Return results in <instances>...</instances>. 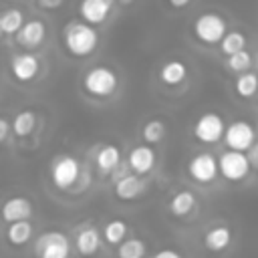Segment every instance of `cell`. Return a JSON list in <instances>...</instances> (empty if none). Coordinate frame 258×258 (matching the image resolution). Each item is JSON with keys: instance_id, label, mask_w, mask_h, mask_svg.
Listing matches in <instances>:
<instances>
[{"instance_id": "1", "label": "cell", "mask_w": 258, "mask_h": 258, "mask_svg": "<svg viewBox=\"0 0 258 258\" xmlns=\"http://www.w3.org/2000/svg\"><path fill=\"white\" fill-rule=\"evenodd\" d=\"M62 40L73 56H89L99 44V32L85 20H71L62 28Z\"/></svg>"}, {"instance_id": "2", "label": "cell", "mask_w": 258, "mask_h": 258, "mask_svg": "<svg viewBox=\"0 0 258 258\" xmlns=\"http://www.w3.org/2000/svg\"><path fill=\"white\" fill-rule=\"evenodd\" d=\"M117 85H119L117 73L105 64L91 67L83 77V89L91 97H109L117 91Z\"/></svg>"}, {"instance_id": "3", "label": "cell", "mask_w": 258, "mask_h": 258, "mask_svg": "<svg viewBox=\"0 0 258 258\" xmlns=\"http://www.w3.org/2000/svg\"><path fill=\"white\" fill-rule=\"evenodd\" d=\"M81 173H83V167H81L79 159L69 155V153H62V155L54 157L52 163H50V181L60 191L73 189L77 185Z\"/></svg>"}, {"instance_id": "4", "label": "cell", "mask_w": 258, "mask_h": 258, "mask_svg": "<svg viewBox=\"0 0 258 258\" xmlns=\"http://www.w3.org/2000/svg\"><path fill=\"white\" fill-rule=\"evenodd\" d=\"M36 258H69L71 256V240L60 230H46L34 242Z\"/></svg>"}, {"instance_id": "5", "label": "cell", "mask_w": 258, "mask_h": 258, "mask_svg": "<svg viewBox=\"0 0 258 258\" xmlns=\"http://www.w3.org/2000/svg\"><path fill=\"white\" fill-rule=\"evenodd\" d=\"M226 20L216 12H204L194 22V36L204 44H216L222 42L228 34Z\"/></svg>"}, {"instance_id": "6", "label": "cell", "mask_w": 258, "mask_h": 258, "mask_svg": "<svg viewBox=\"0 0 258 258\" xmlns=\"http://www.w3.org/2000/svg\"><path fill=\"white\" fill-rule=\"evenodd\" d=\"M224 141H226L228 149L248 153V151L252 149V145L256 143V131H254V127H252L248 121L236 119V121H232V123L226 127Z\"/></svg>"}, {"instance_id": "7", "label": "cell", "mask_w": 258, "mask_h": 258, "mask_svg": "<svg viewBox=\"0 0 258 258\" xmlns=\"http://www.w3.org/2000/svg\"><path fill=\"white\" fill-rule=\"evenodd\" d=\"M218 163H220V173L224 179L228 181H242L248 177L252 165H250V159L246 153L242 151H224L220 157H218Z\"/></svg>"}, {"instance_id": "8", "label": "cell", "mask_w": 258, "mask_h": 258, "mask_svg": "<svg viewBox=\"0 0 258 258\" xmlns=\"http://www.w3.org/2000/svg\"><path fill=\"white\" fill-rule=\"evenodd\" d=\"M187 173L198 183H212L220 173L218 157H214L210 151L196 153L187 163Z\"/></svg>"}, {"instance_id": "9", "label": "cell", "mask_w": 258, "mask_h": 258, "mask_svg": "<svg viewBox=\"0 0 258 258\" xmlns=\"http://www.w3.org/2000/svg\"><path fill=\"white\" fill-rule=\"evenodd\" d=\"M226 135V123L218 113H204L194 123V137L202 143H218Z\"/></svg>"}, {"instance_id": "10", "label": "cell", "mask_w": 258, "mask_h": 258, "mask_svg": "<svg viewBox=\"0 0 258 258\" xmlns=\"http://www.w3.org/2000/svg\"><path fill=\"white\" fill-rule=\"evenodd\" d=\"M101 238L103 234L93 226V224H83L77 232H75V250L79 256H95L101 248Z\"/></svg>"}, {"instance_id": "11", "label": "cell", "mask_w": 258, "mask_h": 258, "mask_svg": "<svg viewBox=\"0 0 258 258\" xmlns=\"http://www.w3.org/2000/svg\"><path fill=\"white\" fill-rule=\"evenodd\" d=\"M115 2L117 0H81V4H79L81 20H85L91 26L103 24L109 18Z\"/></svg>"}, {"instance_id": "12", "label": "cell", "mask_w": 258, "mask_h": 258, "mask_svg": "<svg viewBox=\"0 0 258 258\" xmlns=\"http://www.w3.org/2000/svg\"><path fill=\"white\" fill-rule=\"evenodd\" d=\"M145 189H147V181L137 173H125L119 179H115V196L123 202L141 198Z\"/></svg>"}, {"instance_id": "13", "label": "cell", "mask_w": 258, "mask_h": 258, "mask_svg": "<svg viewBox=\"0 0 258 258\" xmlns=\"http://www.w3.org/2000/svg\"><path fill=\"white\" fill-rule=\"evenodd\" d=\"M32 202L24 196H12L4 202L2 206V218L6 224H14V222H26L28 218H32Z\"/></svg>"}, {"instance_id": "14", "label": "cell", "mask_w": 258, "mask_h": 258, "mask_svg": "<svg viewBox=\"0 0 258 258\" xmlns=\"http://www.w3.org/2000/svg\"><path fill=\"white\" fill-rule=\"evenodd\" d=\"M10 71L18 81H32L40 71V60L32 52H16L10 58Z\"/></svg>"}, {"instance_id": "15", "label": "cell", "mask_w": 258, "mask_h": 258, "mask_svg": "<svg viewBox=\"0 0 258 258\" xmlns=\"http://www.w3.org/2000/svg\"><path fill=\"white\" fill-rule=\"evenodd\" d=\"M232 228L226 224H214L204 232V248L210 252H224L232 244Z\"/></svg>"}, {"instance_id": "16", "label": "cell", "mask_w": 258, "mask_h": 258, "mask_svg": "<svg viewBox=\"0 0 258 258\" xmlns=\"http://www.w3.org/2000/svg\"><path fill=\"white\" fill-rule=\"evenodd\" d=\"M155 161H157V155H155L153 147H149V145H137V147H133L129 151V159H127L131 171L137 173V175L149 173L155 167Z\"/></svg>"}, {"instance_id": "17", "label": "cell", "mask_w": 258, "mask_h": 258, "mask_svg": "<svg viewBox=\"0 0 258 258\" xmlns=\"http://www.w3.org/2000/svg\"><path fill=\"white\" fill-rule=\"evenodd\" d=\"M44 36H46V24L40 18H32V20H26L20 32L16 34V42L26 48H36L44 40Z\"/></svg>"}, {"instance_id": "18", "label": "cell", "mask_w": 258, "mask_h": 258, "mask_svg": "<svg viewBox=\"0 0 258 258\" xmlns=\"http://www.w3.org/2000/svg\"><path fill=\"white\" fill-rule=\"evenodd\" d=\"M196 208H198V198L189 189L175 191L167 202V210L173 218H187L196 212Z\"/></svg>"}, {"instance_id": "19", "label": "cell", "mask_w": 258, "mask_h": 258, "mask_svg": "<svg viewBox=\"0 0 258 258\" xmlns=\"http://www.w3.org/2000/svg\"><path fill=\"white\" fill-rule=\"evenodd\" d=\"M95 163L101 173H111L121 163V149L117 145H103L95 155Z\"/></svg>"}, {"instance_id": "20", "label": "cell", "mask_w": 258, "mask_h": 258, "mask_svg": "<svg viewBox=\"0 0 258 258\" xmlns=\"http://www.w3.org/2000/svg\"><path fill=\"white\" fill-rule=\"evenodd\" d=\"M32 234H34V226L30 224V220L26 222H14V224H8L6 226V242L10 246H24L32 240Z\"/></svg>"}, {"instance_id": "21", "label": "cell", "mask_w": 258, "mask_h": 258, "mask_svg": "<svg viewBox=\"0 0 258 258\" xmlns=\"http://www.w3.org/2000/svg\"><path fill=\"white\" fill-rule=\"evenodd\" d=\"M185 77H187V67H185L183 60H177V58H171V60L163 62V67L159 69V79L169 87L179 85Z\"/></svg>"}, {"instance_id": "22", "label": "cell", "mask_w": 258, "mask_h": 258, "mask_svg": "<svg viewBox=\"0 0 258 258\" xmlns=\"http://www.w3.org/2000/svg\"><path fill=\"white\" fill-rule=\"evenodd\" d=\"M101 234H103V240H105L109 246H121V244L127 240L129 226H127V222H123V220H109V222H105Z\"/></svg>"}, {"instance_id": "23", "label": "cell", "mask_w": 258, "mask_h": 258, "mask_svg": "<svg viewBox=\"0 0 258 258\" xmlns=\"http://www.w3.org/2000/svg\"><path fill=\"white\" fill-rule=\"evenodd\" d=\"M24 26V14L20 8H6L0 16V30L4 34H18Z\"/></svg>"}, {"instance_id": "24", "label": "cell", "mask_w": 258, "mask_h": 258, "mask_svg": "<svg viewBox=\"0 0 258 258\" xmlns=\"http://www.w3.org/2000/svg\"><path fill=\"white\" fill-rule=\"evenodd\" d=\"M147 244L137 236H129L121 246H117V258H145Z\"/></svg>"}, {"instance_id": "25", "label": "cell", "mask_w": 258, "mask_h": 258, "mask_svg": "<svg viewBox=\"0 0 258 258\" xmlns=\"http://www.w3.org/2000/svg\"><path fill=\"white\" fill-rule=\"evenodd\" d=\"M34 127H36V115H34V111H30V109L20 111V113L14 117V121H12V133H14L16 137H28V135L34 131Z\"/></svg>"}, {"instance_id": "26", "label": "cell", "mask_w": 258, "mask_h": 258, "mask_svg": "<svg viewBox=\"0 0 258 258\" xmlns=\"http://www.w3.org/2000/svg\"><path fill=\"white\" fill-rule=\"evenodd\" d=\"M234 89L240 97L244 99H250L258 93V75L256 73H244V75H238L236 83H234Z\"/></svg>"}, {"instance_id": "27", "label": "cell", "mask_w": 258, "mask_h": 258, "mask_svg": "<svg viewBox=\"0 0 258 258\" xmlns=\"http://www.w3.org/2000/svg\"><path fill=\"white\" fill-rule=\"evenodd\" d=\"M220 50L226 54V56H232L240 50H246V36L238 30H232L224 36V40L220 42Z\"/></svg>"}, {"instance_id": "28", "label": "cell", "mask_w": 258, "mask_h": 258, "mask_svg": "<svg viewBox=\"0 0 258 258\" xmlns=\"http://www.w3.org/2000/svg\"><path fill=\"white\" fill-rule=\"evenodd\" d=\"M165 133H167V125L161 119H151L141 129V135H143V139L147 143H159V141H163Z\"/></svg>"}, {"instance_id": "29", "label": "cell", "mask_w": 258, "mask_h": 258, "mask_svg": "<svg viewBox=\"0 0 258 258\" xmlns=\"http://www.w3.org/2000/svg\"><path fill=\"white\" fill-rule=\"evenodd\" d=\"M226 67L230 71L238 73V75H244L252 67V54L248 50H240V52H236V54H232V56L226 58Z\"/></svg>"}, {"instance_id": "30", "label": "cell", "mask_w": 258, "mask_h": 258, "mask_svg": "<svg viewBox=\"0 0 258 258\" xmlns=\"http://www.w3.org/2000/svg\"><path fill=\"white\" fill-rule=\"evenodd\" d=\"M151 258H183V254L177 250H171V248H163V250H157Z\"/></svg>"}, {"instance_id": "31", "label": "cell", "mask_w": 258, "mask_h": 258, "mask_svg": "<svg viewBox=\"0 0 258 258\" xmlns=\"http://www.w3.org/2000/svg\"><path fill=\"white\" fill-rule=\"evenodd\" d=\"M64 0H36V4L42 8V10H56L58 6H62Z\"/></svg>"}, {"instance_id": "32", "label": "cell", "mask_w": 258, "mask_h": 258, "mask_svg": "<svg viewBox=\"0 0 258 258\" xmlns=\"http://www.w3.org/2000/svg\"><path fill=\"white\" fill-rule=\"evenodd\" d=\"M246 155H248V159H250V165H252V169H258V141L252 145V149H250Z\"/></svg>"}, {"instance_id": "33", "label": "cell", "mask_w": 258, "mask_h": 258, "mask_svg": "<svg viewBox=\"0 0 258 258\" xmlns=\"http://www.w3.org/2000/svg\"><path fill=\"white\" fill-rule=\"evenodd\" d=\"M10 129H12V125L8 123V119L2 117V119H0V139H2V141L8 139V131H10Z\"/></svg>"}, {"instance_id": "34", "label": "cell", "mask_w": 258, "mask_h": 258, "mask_svg": "<svg viewBox=\"0 0 258 258\" xmlns=\"http://www.w3.org/2000/svg\"><path fill=\"white\" fill-rule=\"evenodd\" d=\"M167 2H169L173 8H185V6H187L191 0H167Z\"/></svg>"}, {"instance_id": "35", "label": "cell", "mask_w": 258, "mask_h": 258, "mask_svg": "<svg viewBox=\"0 0 258 258\" xmlns=\"http://www.w3.org/2000/svg\"><path fill=\"white\" fill-rule=\"evenodd\" d=\"M119 4H123V6H129V4H133V0H117Z\"/></svg>"}]
</instances>
